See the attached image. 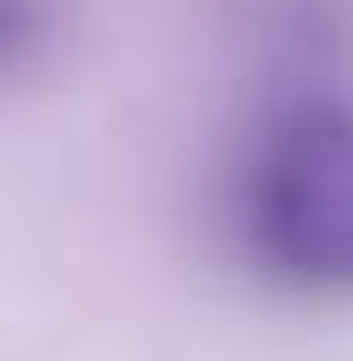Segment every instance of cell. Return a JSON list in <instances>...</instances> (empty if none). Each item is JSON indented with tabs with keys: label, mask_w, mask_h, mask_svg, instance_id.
I'll return each mask as SVG.
<instances>
[{
	"label": "cell",
	"mask_w": 353,
	"mask_h": 361,
	"mask_svg": "<svg viewBox=\"0 0 353 361\" xmlns=\"http://www.w3.org/2000/svg\"><path fill=\"white\" fill-rule=\"evenodd\" d=\"M246 238L292 292L353 300V108L299 100L246 161Z\"/></svg>",
	"instance_id": "cell-1"
},
{
	"label": "cell",
	"mask_w": 353,
	"mask_h": 361,
	"mask_svg": "<svg viewBox=\"0 0 353 361\" xmlns=\"http://www.w3.org/2000/svg\"><path fill=\"white\" fill-rule=\"evenodd\" d=\"M39 16H47L39 0H0V70L23 62V47L39 39Z\"/></svg>",
	"instance_id": "cell-2"
}]
</instances>
